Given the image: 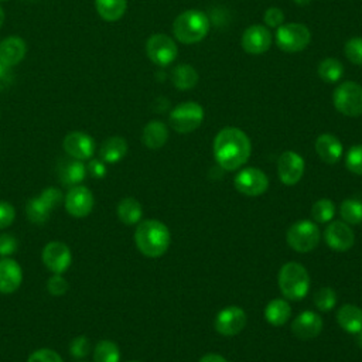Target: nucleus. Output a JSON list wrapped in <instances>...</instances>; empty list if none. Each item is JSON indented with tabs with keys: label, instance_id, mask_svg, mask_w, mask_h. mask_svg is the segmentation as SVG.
<instances>
[{
	"label": "nucleus",
	"instance_id": "1",
	"mask_svg": "<svg viewBox=\"0 0 362 362\" xmlns=\"http://www.w3.org/2000/svg\"><path fill=\"white\" fill-rule=\"evenodd\" d=\"M250 151L247 134L238 127H223L214 139V157L226 171L240 168L249 160Z\"/></svg>",
	"mask_w": 362,
	"mask_h": 362
},
{
	"label": "nucleus",
	"instance_id": "2",
	"mask_svg": "<svg viewBox=\"0 0 362 362\" xmlns=\"http://www.w3.org/2000/svg\"><path fill=\"white\" fill-rule=\"evenodd\" d=\"M170 230L157 219L141 221L134 232V242L141 255L147 257L163 256L170 246Z\"/></svg>",
	"mask_w": 362,
	"mask_h": 362
},
{
	"label": "nucleus",
	"instance_id": "3",
	"mask_svg": "<svg viewBox=\"0 0 362 362\" xmlns=\"http://www.w3.org/2000/svg\"><path fill=\"white\" fill-rule=\"evenodd\" d=\"M209 20L205 13L191 8L182 11L173 23V34L182 44H195L206 37Z\"/></svg>",
	"mask_w": 362,
	"mask_h": 362
},
{
	"label": "nucleus",
	"instance_id": "4",
	"mask_svg": "<svg viewBox=\"0 0 362 362\" xmlns=\"http://www.w3.org/2000/svg\"><path fill=\"white\" fill-rule=\"evenodd\" d=\"M279 287L284 298L298 301L304 298L310 288V276L307 269L297 262H287L279 270Z\"/></svg>",
	"mask_w": 362,
	"mask_h": 362
},
{
	"label": "nucleus",
	"instance_id": "5",
	"mask_svg": "<svg viewBox=\"0 0 362 362\" xmlns=\"http://www.w3.org/2000/svg\"><path fill=\"white\" fill-rule=\"evenodd\" d=\"M321 233L318 226L308 219L294 222L286 233L287 245L300 253H307L315 249L320 243Z\"/></svg>",
	"mask_w": 362,
	"mask_h": 362
},
{
	"label": "nucleus",
	"instance_id": "6",
	"mask_svg": "<svg viewBox=\"0 0 362 362\" xmlns=\"http://www.w3.org/2000/svg\"><path fill=\"white\" fill-rule=\"evenodd\" d=\"M335 109L349 117L362 115V86L352 81H345L332 93Z\"/></svg>",
	"mask_w": 362,
	"mask_h": 362
},
{
	"label": "nucleus",
	"instance_id": "7",
	"mask_svg": "<svg viewBox=\"0 0 362 362\" xmlns=\"http://www.w3.org/2000/svg\"><path fill=\"white\" fill-rule=\"evenodd\" d=\"M311 41L310 30L300 23H288L277 27L276 44L284 52L303 51Z\"/></svg>",
	"mask_w": 362,
	"mask_h": 362
},
{
	"label": "nucleus",
	"instance_id": "8",
	"mask_svg": "<svg viewBox=\"0 0 362 362\" xmlns=\"http://www.w3.org/2000/svg\"><path fill=\"white\" fill-rule=\"evenodd\" d=\"M204 120V109L197 102L188 100L177 105L170 113V124L178 133H191Z\"/></svg>",
	"mask_w": 362,
	"mask_h": 362
},
{
	"label": "nucleus",
	"instance_id": "9",
	"mask_svg": "<svg viewBox=\"0 0 362 362\" xmlns=\"http://www.w3.org/2000/svg\"><path fill=\"white\" fill-rule=\"evenodd\" d=\"M146 52L150 61L156 65L167 66L175 59L178 48L171 37L165 34H153L146 42Z\"/></svg>",
	"mask_w": 362,
	"mask_h": 362
},
{
	"label": "nucleus",
	"instance_id": "10",
	"mask_svg": "<svg viewBox=\"0 0 362 362\" xmlns=\"http://www.w3.org/2000/svg\"><path fill=\"white\" fill-rule=\"evenodd\" d=\"M233 184L240 194L247 197H257L267 191L269 178L262 170L256 167H247L236 174Z\"/></svg>",
	"mask_w": 362,
	"mask_h": 362
},
{
	"label": "nucleus",
	"instance_id": "11",
	"mask_svg": "<svg viewBox=\"0 0 362 362\" xmlns=\"http://www.w3.org/2000/svg\"><path fill=\"white\" fill-rule=\"evenodd\" d=\"M246 313L238 305H229L222 308L215 317V329L225 337H233L239 334L246 325Z\"/></svg>",
	"mask_w": 362,
	"mask_h": 362
},
{
	"label": "nucleus",
	"instance_id": "12",
	"mask_svg": "<svg viewBox=\"0 0 362 362\" xmlns=\"http://www.w3.org/2000/svg\"><path fill=\"white\" fill-rule=\"evenodd\" d=\"M277 174L283 184L296 185L304 174L303 157L293 150L281 153L277 160Z\"/></svg>",
	"mask_w": 362,
	"mask_h": 362
},
{
	"label": "nucleus",
	"instance_id": "13",
	"mask_svg": "<svg viewBox=\"0 0 362 362\" xmlns=\"http://www.w3.org/2000/svg\"><path fill=\"white\" fill-rule=\"evenodd\" d=\"M42 263L54 274H61L68 270L71 264V250L69 247L59 240H52L47 243L42 249Z\"/></svg>",
	"mask_w": 362,
	"mask_h": 362
},
{
	"label": "nucleus",
	"instance_id": "14",
	"mask_svg": "<svg viewBox=\"0 0 362 362\" xmlns=\"http://www.w3.org/2000/svg\"><path fill=\"white\" fill-rule=\"evenodd\" d=\"M65 209L75 218H83L90 214L93 208V195L83 185H74L68 189L64 198Z\"/></svg>",
	"mask_w": 362,
	"mask_h": 362
},
{
	"label": "nucleus",
	"instance_id": "15",
	"mask_svg": "<svg viewBox=\"0 0 362 362\" xmlns=\"http://www.w3.org/2000/svg\"><path fill=\"white\" fill-rule=\"evenodd\" d=\"M242 48L252 55H259L266 52L272 45V33L266 25L255 24L247 27L240 38Z\"/></svg>",
	"mask_w": 362,
	"mask_h": 362
},
{
	"label": "nucleus",
	"instance_id": "16",
	"mask_svg": "<svg viewBox=\"0 0 362 362\" xmlns=\"http://www.w3.org/2000/svg\"><path fill=\"white\" fill-rule=\"evenodd\" d=\"M325 243L337 252H345L354 246L355 235L344 221H332L324 230Z\"/></svg>",
	"mask_w": 362,
	"mask_h": 362
},
{
	"label": "nucleus",
	"instance_id": "17",
	"mask_svg": "<svg viewBox=\"0 0 362 362\" xmlns=\"http://www.w3.org/2000/svg\"><path fill=\"white\" fill-rule=\"evenodd\" d=\"M65 153L76 160H89L95 151V140L83 132H71L64 139Z\"/></svg>",
	"mask_w": 362,
	"mask_h": 362
},
{
	"label": "nucleus",
	"instance_id": "18",
	"mask_svg": "<svg viewBox=\"0 0 362 362\" xmlns=\"http://www.w3.org/2000/svg\"><path fill=\"white\" fill-rule=\"evenodd\" d=\"M291 331L300 339L315 338L322 331V318L320 314L305 310L296 317L291 324Z\"/></svg>",
	"mask_w": 362,
	"mask_h": 362
},
{
	"label": "nucleus",
	"instance_id": "19",
	"mask_svg": "<svg viewBox=\"0 0 362 362\" xmlns=\"http://www.w3.org/2000/svg\"><path fill=\"white\" fill-rule=\"evenodd\" d=\"M23 281V272L20 264L11 257L0 259V293H14Z\"/></svg>",
	"mask_w": 362,
	"mask_h": 362
},
{
	"label": "nucleus",
	"instance_id": "20",
	"mask_svg": "<svg viewBox=\"0 0 362 362\" xmlns=\"http://www.w3.org/2000/svg\"><path fill=\"white\" fill-rule=\"evenodd\" d=\"M315 151L324 163L335 164L342 157L344 147L338 137L331 133H322L315 140Z\"/></svg>",
	"mask_w": 362,
	"mask_h": 362
},
{
	"label": "nucleus",
	"instance_id": "21",
	"mask_svg": "<svg viewBox=\"0 0 362 362\" xmlns=\"http://www.w3.org/2000/svg\"><path fill=\"white\" fill-rule=\"evenodd\" d=\"M27 45L20 37H7L0 41V62L6 66L17 65L25 55Z\"/></svg>",
	"mask_w": 362,
	"mask_h": 362
},
{
	"label": "nucleus",
	"instance_id": "22",
	"mask_svg": "<svg viewBox=\"0 0 362 362\" xmlns=\"http://www.w3.org/2000/svg\"><path fill=\"white\" fill-rule=\"evenodd\" d=\"M57 171H58V178L61 184L66 187L78 185L79 182L83 181L86 175V167L82 164L81 160H76V158L61 160Z\"/></svg>",
	"mask_w": 362,
	"mask_h": 362
},
{
	"label": "nucleus",
	"instance_id": "23",
	"mask_svg": "<svg viewBox=\"0 0 362 362\" xmlns=\"http://www.w3.org/2000/svg\"><path fill=\"white\" fill-rule=\"evenodd\" d=\"M337 321L344 331L358 334L362 331V308L354 304H345L338 310Z\"/></svg>",
	"mask_w": 362,
	"mask_h": 362
},
{
	"label": "nucleus",
	"instance_id": "24",
	"mask_svg": "<svg viewBox=\"0 0 362 362\" xmlns=\"http://www.w3.org/2000/svg\"><path fill=\"white\" fill-rule=\"evenodd\" d=\"M141 140L146 147H148L151 150H157L167 143L168 129L163 122L151 120L144 126Z\"/></svg>",
	"mask_w": 362,
	"mask_h": 362
},
{
	"label": "nucleus",
	"instance_id": "25",
	"mask_svg": "<svg viewBox=\"0 0 362 362\" xmlns=\"http://www.w3.org/2000/svg\"><path fill=\"white\" fill-rule=\"evenodd\" d=\"M127 153V141L120 136H113L106 139L99 150L100 158L105 163H117L120 161Z\"/></svg>",
	"mask_w": 362,
	"mask_h": 362
},
{
	"label": "nucleus",
	"instance_id": "26",
	"mask_svg": "<svg viewBox=\"0 0 362 362\" xmlns=\"http://www.w3.org/2000/svg\"><path fill=\"white\" fill-rule=\"evenodd\" d=\"M291 314V307L288 301L283 298H273L267 303L264 308V318L273 327H281L287 322Z\"/></svg>",
	"mask_w": 362,
	"mask_h": 362
},
{
	"label": "nucleus",
	"instance_id": "27",
	"mask_svg": "<svg viewBox=\"0 0 362 362\" xmlns=\"http://www.w3.org/2000/svg\"><path fill=\"white\" fill-rule=\"evenodd\" d=\"M198 72L189 64H180L171 71L173 85L180 90L192 89L198 83Z\"/></svg>",
	"mask_w": 362,
	"mask_h": 362
},
{
	"label": "nucleus",
	"instance_id": "28",
	"mask_svg": "<svg viewBox=\"0 0 362 362\" xmlns=\"http://www.w3.org/2000/svg\"><path fill=\"white\" fill-rule=\"evenodd\" d=\"M51 211H52V206L41 195L33 197L31 199H28L25 205L27 218L30 219V222L38 223V225L48 221Z\"/></svg>",
	"mask_w": 362,
	"mask_h": 362
},
{
	"label": "nucleus",
	"instance_id": "29",
	"mask_svg": "<svg viewBox=\"0 0 362 362\" xmlns=\"http://www.w3.org/2000/svg\"><path fill=\"white\" fill-rule=\"evenodd\" d=\"M143 209L137 199L132 197L123 198L117 205V216L124 225H134L139 223L141 219Z\"/></svg>",
	"mask_w": 362,
	"mask_h": 362
},
{
	"label": "nucleus",
	"instance_id": "30",
	"mask_svg": "<svg viewBox=\"0 0 362 362\" xmlns=\"http://www.w3.org/2000/svg\"><path fill=\"white\" fill-rule=\"evenodd\" d=\"M95 6L103 20L116 21L124 14L127 0H95Z\"/></svg>",
	"mask_w": 362,
	"mask_h": 362
},
{
	"label": "nucleus",
	"instance_id": "31",
	"mask_svg": "<svg viewBox=\"0 0 362 362\" xmlns=\"http://www.w3.org/2000/svg\"><path fill=\"white\" fill-rule=\"evenodd\" d=\"M318 76L328 82H338L344 76V65L335 58H325L318 64Z\"/></svg>",
	"mask_w": 362,
	"mask_h": 362
},
{
	"label": "nucleus",
	"instance_id": "32",
	"mask_svg": "<svg viewBox=\"0 0 362 362\" xmlns=\"http://www.w3.org/2000/svg\"><path fill=\"white\" fill-rule=\"evenodd\" d=\"M341 218L348 225H358L362 222V201L356 198H348L341 202Z\"/></svg>",
	"mask_w": 362,
	"mask_h": 362
},
{
	"label": "nucleus",
	"instance_id": "33",
	"mask_svg": "<svg viewBox=\"0 0 362 362\" xmlns=\"http://www.w3.org/2000/svg\"><path fill=\"white\" fill-rule=\"evenodd\" d=\"M95 362H119L120 351L119 346L109 339L99 341L93 349Z\"/></svg>",
	"mask_w": 362,
	"mask_h": 362
},
{
	"label": "nucleus",
	"instance_id": "34",
	"mask_svg": "<svg viewBox=\"0 0 362 362\" xmlns=\"http://www.w3.org/2000/svg\"><path fill=\"white\" fill-rule=\"evenodd\" d=\"M335 214V204L328 198H321L314 202L311 206V216L315 222L325 223L334 218Z\"/></svg>",
	"mask_w": 362,
	"mask_h": 362
},
{
	"label": "nucleus",
	"instance_id": "35",
	"mask_svg": "<svg viewBox=\"0 0 362 362\" xmlns=\"http://www.w3.org/2000/svg\"><path fill=\"white\" fill-rule=\"evenodd\" d=\"M335 303H337V293L331 287H321L314 294V304L322 313L331 311Z\"/></svg>",
	"mask_w": 362,
	"mask_h": 362
},
{
	"label": "nucleus",
	"instance_id": "36",
	"mask_svg": "<svg viewBox=\"0 0 362 362\" xmlns=\"http://www.w3.org/2000/svg\"><path fill=\"white\" fill-rule=\"evenodd\" d=\"M345 165L351 173L362 175V144L352 146L348 150L345 156Z\"/></svg>",
	"mask_w": 362,
	"mask_h": 362
},
{
	"label": "nucleus",
	"instance_id": "37",
	"mask_svg": "<svg viewBox=\"0 0 362 362\" xmlns=\"http://www.w3.org/2000/svg\"><path fill=\"white\" fill-rule=\"evenodd\" d=\"M345 57L355 65H362V38L352 37L344 45Z\"/></svg>",
	"mask_w": 362,
	"mask_h": 362
},
{
	"label": "nucleus",
	"instance_id": "38",
	"mask_svg": "<svg viewBox=\"0 0 362 362\" xmlns=\"http://www.w3.org/2000/svg\"><path fill=\"white\" fill-rule=\"evenodd\" d=\"M90 351V344L89 339L83 335L76 337L71 345H69V352L74 358H85Z\"/></svg>",
	"mask_w": 362,
	"mask_h": 362
},
{
	"label": "nucleus",
	"instance_id": "39",
	"mask_svg": "<svg viewBox=\"0 0 362 362\" xmlns=\"http://www.w3.org/2000/svg\"><path fill=\"white\" fill-rule=\"evenodd\" d=\"M27 362H64V361H62V358L59 356V354H57L55 351L42 348V349L34 351V352L28 356Z\"/></svg>",
	"mask_w": 362,
	"mask_h": 362
},
{
	"label": "nucleus",
	"instance_id": "40",
	"mask_svg": "<svg viewBox=\"0 0 362 362\" xmlns=\"http://www.w3.org/2000/svg\"><path fill=\"white\" fill-rule=\"evenodd\" d=\"M47 290L52 296H62L68 290V281L61 274H54L47 281Z\"/></svg>",
	"mask_w": 362,
	"mask_h": 362
},
{
	"label": "nucleus",
	"instance_id": "41",
	"mask_svg": "<svg viewBox=\"0 0 362 362\" xmlns=\"http://www.w3.org/2000/svg\"><path fill=\"white\" fill-rule=\"evenodd\" d=\"M263 21L269 27H280L284 23V13L279 7H269L263 14Z\"/></svg>",
	"mask_w": 362,
	"mask_h": 362
},
{
	"label": "nucleus",
	"instance_id": "42",
	"mask_svg": "<svg viewBox=\"0 0 362 362\" xmlns=\"http://www.w3.org/2000/svg\"><path fill=\"white\" fill-rule=\"evenodd\" d=\"M18 242L17 239L10 235V233H1L0 235V256L1 257H8L17 250Z\"/></svg>",
	"mask_w": 362,
	"mask_h": 362
},
{
	"label": "nucleus",
	"instance_id": "43",
	"mask_svg": "<svg viewBox=\"0 0 362 362\" xmlns=\"http://www.w3.org/2000/svg\"><path fill=\"white\" fill-rule=\"evenodd\" d=\"M16 218L14 206L6 201H0V229H6Z\"/></svg>",
	"mask_w": 362,
	"mask_h": 362
},
{
	"label": "nucleus",
	"instance_id": "44",
	"mask_svg": "<svg viewBox=\"0 0 362 362\" xmlns=\"http://www.w3.org/2000/svg\"><path fill=\"white\" fill-rule=\"evenodd\" d=\"M86 173H89L93 178H103L106 175V165L102 160H90L86 165Z\"/></svg>",
	"mask_w": 362,
	"mask_h": 362
},
{
	"label": "nucleus",
	"instance_id": "45",
	"mask_svg": "<svg viewBox=\"0 0 362 362\" xmlns=\"http://www.w3.org/2000/svg\"><path fill=\"white\" fill-rule=\"evenodd\" d=\"M13 72L10 69V66H6L4 64L0 62V90H4L6 88H8L13 82Z\"/></svg>",
	"mask_w": 362,
	"mask_h": 362
},
{
	"label": "nucleus",
	"instance_id": "46",
	"mask_svg": "<svg viewBox=\"0 0 362 362\" xmlns=\"http://www.w3.org/2000/svg\"><path fill=\"white\" fill-rule=\"evenodd\" d=\"M199 362H228L222 355L219 354H205Z\"/></svg>",
	"mask_w": 362,
	"mask_h": 362
},
{
	"label": "nucleus",
	"instance_id": "47",
	"mask_svg": "<svg viewBox=\"0 0 362 362\" xmlns=\"http://www.w3.org/2000/svg\"><path fill=\"white\" fill-rule=\"evenodd\" d=\"M356 335V345L359 346V348H362V331H359L358 334H355Z\"/></svg>",
	"mask_w": 362,
	"mask_h": 362
},
{
	"label": "nucleus",
	"instance_id": "48",
	"mask_svg": "<svg viewBox=\"0 0 362 362\" xmlns=\"http://www.w3.org/2000/svg\"><path fill=\"white\" fill-rule=\"evenodd\" d=\"M294 3H296L297 6H307V4L311 3V0H294Z\"/></svg>",
	"mask_w": 362,
	"mask_h": 362
},
{
	"label": "nucleus",
	"instance_id": "49",
	"mask_svg": "<svg viewBox=\"0 0 362 362\" xmlns=\"http://www.w3.org/2000/svg\"><path fill=\"white\" fill-rule=\"evenodd\" d=\"M3 21H4V13H3V8L0 7V27H1Z\"/></svg>",
	"mask_w": 362,
	"mask_h": 362
},
{
	"label": "nucleus",
	"instance_id": "50",
	"mask_svg": "<svg viewBox=\"0 0 362 362\" xmlns=\"http://www.w3.org/2000/svg\"><path fill=\"white\" fill-rule=\"evenodd\" d=\"M130 362H139V361H130Z\"/></svg>",
	"mask_w": 362,
	"mask_h": 362
},
{
	"label": "nucleus",
	"instance_id": "51",
	"mask_svg": "<svg viewBox=\"0 0 362 362\" xmlns=\"http://www.w3.org/2000/svg\"><path fill=\"white\" fill-rule=\"evenodd\" d=\"M0 1H4V0H0Z\"/></svg>",
	"mask_w": 362,
	"mask_h": 362
}]
</instances>
